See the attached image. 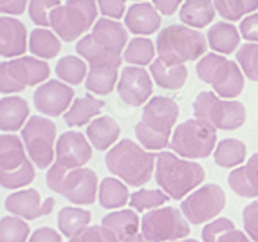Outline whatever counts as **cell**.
<instances>
[{
	"label": "cell",
	"mask_w": 258,
	"mask_h": 242,
	"mask_svg": "<svg viewBox=\"0 0 258 242\" xmlns=\"http://www.w3.org/2000/svg\"><path fill=\"white\" fill-rule=\"evenodd\" d=\"M177 117L179 107L172 98L154 96L143 107L141 121L136 125V138L139 145L148 152H157L170 147Z\"/></svg>",
	"instance_id": "1"
},
{
	"label": "cell",
	"mask_w": 258,
	"mask_h": 242,
	"mask_svg": "<svg viewBox=\"0 0 258 242\" xmlns=\"http://www.w3.org/2000/svg\"><path fill=\"white\" fill-rule=\"evenodd\" d=\"M157 156L132 139L117 141L105 156V166L112 175L128 186L147 185L154 175Z\"/></svg>",
	"instance_id": "2"
},
{
	"label": "cell",
	"mask_w": 258,
	"mask_h": 242,
	"mask_svg": "<svg viewBox=\"0 0 258 242\" xmlns=\"http://www.w3.org/2000/svg\"><path fill=\"white\" fill-rule=\"evenodd\" d=\"M206 172L203 164L195 161H186L173 152L157 154L155 164V181L164 194L173 201H181L188 194L203 185Z\"/></svg>",
	"instance_id": "3"
},
{
	"label": "cell",
	"mask_w": 258,
	"mask_h": 242,
	"mask_svg": "<svg viewBox=\"0 0 258 242\" xmlns=\"http://www.w3.org/2000/svg\"><path fill=\"white\" fill-rule=\"evenodd\" d=\"M206 47L208 43L203 33L184 24L164 27L155 40L157 54L168 65H184L189 60H197L199 56H204Z\"/></svg>",
	"instance_id": "4"
},
{
	"label": "cell",
	"mask_w": 258,
	"mask_h": 242,
	"mask_svg": "<svg viewBox=\"0 0 258 242\" xmlns=\"http://www.w3.org/2000/svg\"><path fill=\"white\" fill-rule=\"evenodd\" d=\"M197 76L201 82L213 87V92L224 100H235L244 91V73L237 62L222 54L208 52L197 62Z\"/></svg>",
	"instance_id": "5"
},
{
	"label": "cell",
	"mask_w": 258,
	"mask_h": 242,
	"mask_svg": "<svg viewBox=\"0 0 258 242\" xmlns=\"http://www.w3.org/2000/svg\"><path fill=\"white\" fill-rule=\"evenodd\" d=\"M45 183L56 194L63 195L73 204H92L99 194V181L94 170L74 168L65 170L52 164L47 170Z\"/></svg>",
	"instance_id": "6"
},
{
	"label": "cell",
	"mask_w": 258,
	"mask_h": 242,
	"mask_svg": "<svg viewBox=\"0 0 258 242\" xmlns=\"http://www.w3.org/2000/svg\"><path fill=\"white\" fill-rule=\"evenodd\" d=\"M35 181V164L26 145L15 134H0V186L18 190Z\"/></svg>",
	"instance_id": "7"
},
{
	"label": "cell",
	"mask_w": 258,
	"mask_h": 242,
	"mask_svg": "<svg viewBox=\"0 0 258 242\" xmlns=\"http://www.w3.org/2000/svg\"><path fill=\"white\" fill-rule=\"evenodd\" d=\"M195 117L213 130H237L245 123L247 110L237 100H224L215 92L204 91L194 101Z\"/></svg>",
	"instance_id": "8"
},
{
	"label": "cell",
	"mask_w": 258,
	"mask_h": 242,
	"mask_svg": "<svg viewBox=\"0 0 258 242\" xmlns=\"http://www.w3.org/2000/svg\"><path fill=\"white\" fill-rule=\"evenodd\" d=\"M98 17L96 0H67L51 11V26L58 38L74 42L94 27Z\"/></svg>",
	"instance_id": "9"
},
{
	"label": "cell",
	"mask_w": 258,
	"mask_h": 242,
	"mask_svg": "<svg viewBox=\"0 0 258 242\" xmlns=\"http://www.w3.org/2000/svg\"><path fill=\"white\" fill-rule=\"evenodd\" d=\"M170 148L182 159H203L217 148V130L197 117L182 121L172 134Z\"/></svg>",
	"instance_id": "10"
},
{
	"label": "cell",
	"mask_w": 258,
	"mask_h": 242,
	"mask_svg": "<svg viewBox=\"0 0 258 242\" xmlns=\"http://www.w3.org/2000/svg\"><path fill=\"white\" fill-rule=\"evenodd\" d=\"M51 69L47 62L35 56H20L0 62V92L17 94L26 87H40L47 82Z\"/></svg>",
	"instance_id": "11"
},
{
	"label": "cell",
	"mask_w": 258,
	"mask_h": 242,
	"mask_svg": "<svg viewBox=\"0 0 258 242\" xmlns=\"http://www.w3.org/2000/svg\"><path fill=\"white\" fill-rule=\"evenodd\" d=\"M27 156L38 168H51L56 152V125L49 117L31 116L22 129Z\"/></svg>",
	"instance_id": "12"
},
{
	"label": "cell",
	"mask_w": 258,
	"mask_h": 242,
	"mask_svg": "<svg viewBox=\"0 0 258 242\" xmlns=\"http://www.w3.org/2000/svg\"><path fill=\"white\" fill-rule=\"evenodd\" d=\"M141 235L150 242L182 240L189 235V224L177 208L161 206L141 219Z\"/></svg>",
	"instance_id": "13"
},
{
	"label": "cell",
	"mask_w": 258,
	"mask_h": 242,
	"mask_svg": "<svg viewBox=\"0 0 258 242\" xmlns=\"http://www.w3.org/2000/svg\"><path fill=\"white\" fill-rule=\"evenodd\" d=\"M226 206V194L219 185H204L186 197L181 204L182 215L191 224H204L215 219Z\"/></svg>",
	"instance_id": "14"
},
{
	"label": "cell",
	"mask_w": 258,
	"mask_h": 242,
	"mask_svg": "<svg viewBox=\"0 0 258 242\" xmlns=\"http://www.w3.org/2000/svg\"><path fill=\"white\" fill-rule=\"evenodd\" d=\"M116 89L121 101L128 107L147 105L152 100V92H154L152 74L147 73L143 67L128 65L125 69H121L119 82H117Z\"/></svg>",
	"instance_id": "15"
},
{
	"label": "cell",
	"mask_w": 258,
	"mask_h": 242,
	"mask_svg": "<svg viewBox=\"0 0 258 242\" xmlns=\"http://www.w3.org/2000/svg\"><path fill=\"white\" fill-rule=\"evenodd\" d=\"M35 107L40 114L58 117L71 108L74 101V89L61 80H47L35 91Z\"/></svg>",
	"instance_id": "16"
},
{
	"label": "cell",
	"mask_w": 258,
	"mask_h": 242,
	"mask_svg": "<svg viewBox=\"0 0 258 242\" xmlns=\"http://www.w3.org/2000/svg\"><path fill=\"white\" fill-rule=\"evenodd\" d=\"M92 157V145L80 132H63L56 141L54 164L65 170L83 168Z\"/></svg>",
	"instance_id": "17"
},
{
	"label": "cell",
	"mask_w": 258,
	"mask_h": 242,
	"mask_svg": "<svg viewBox=\"0 0 258 242\" xmlns=\"http://www.w3.org/2000/svg\"><path fill=\"white\" fill-rule=\"evenodd\" d=\"M4 206L11 215L20 217L24 221H35L40 217H45L54 210L56 201L52 197L42 199L38 190H18L15 194H9L4 201Z\"/></svg>",
	"instance_id": "18"
},
{
	"label": "cell",
	"mask_w": 258,
	"mask_h": 242,
	"mask_svg": "<svg viewBox=\"0 0 258 242\" xmlns=\"http://www.w3.org/2000/svg\"><path fill=\"white\" fill-rule=\"evenodd\" d=\"M29 49L27 27L18 18L0 17V56L20 58Z\"/></svg>",
	"instance_id": "19"
},
{
	"label": "cell",
	"mask_w": 258,
	"mask_h": 242,
	"mask_svg": "<svg viewBox=\"0 0 258 242\" xmlns=\"http://www.w3.org/2000/svg\"><path fill=\"white\" fill-rule=\"evenodd\" d=\"M125 26L130 33L138 36L154 35L161 27V13L150 2H138L126 9Z\"/></svg>",
	"instance_id": "20"
},
{
	"label": "cell",
	"mask_w": 258,
	"mask_h": 242,
	"mask_svg": "<svg viewBox=\"0 0 258 242\" xmlns=\"http://www.w3.org/2000/svg\"><path fill=\"white\" fill-rule=\"evenodd\" d=\"M228 185L233 192L245 199L258 197V154H253L245 164L233 168L228 175Z\"/></svg>",
	"instance_id": "21"
},
{
	"label": "cell",
	"mask_w": 258,
	"mask_h": 242,
	"mask_svg": "<svg viewBox=\"0 0 258 242\" xmlns=\"http://www.w3.org/2000/svg\"><path fill=\"white\" fill-rule=\"evenodd\" d=\"M91 35L96 42L114 51L116 54L125 51V45L128 43V29H125L123 24L112 18H99L92 27Z\"/></svg>",
	"instance_id": "22"
},
{
	"label": "cell",
	"mask_w": 258,
	"mask_h": 242,
	"mask_svg": "<svg viewBox=\"0 0 258 242\" xmlns=\"http://www.w3.org/2000/svg\"><path fill=\"white\" fill-rule=\"evenodd\" d=\"M76 52L83 60H87L89 67H117L119 69L123 64L121 54H116L110 49L103 47L101 43H98L92 35H85L82 40H78L76 43Z\"/></svg>",
	"instance_id": "23"
},
{
	"label": "cell",
	"mask_w": 258,
	"mask_h": 242,
	"mask_svg": "<svg viewBox=\"0 0 258 242\" xmlns=\"http://www.w3.org/2000/svg\"><path fill=\"white\" fill-rule=\"evenodd\" d=\"M29 103L20 96H6L0 100V130L17 132L29 121Z\"/></svg>",
	"instance_id": "24"
},
{
	"label": "cell",
	"mask_w": 258,
	"mask_h": 242,
	"mask_svg": "<svg viewBox=\"0 0 258 242\" xmlns=\"http://www.w3.org/2000/svg\"><path fill=\"white\" fill-rule=\"evenodd\" d=\"M121 127L114 117L101 116L92 121L87 129V139L96 150H110L116 141L119 139Z\"/></svg>",
	"instance_id": "25"
},
{
	"label": "cell",
	"mask_w": 258,
	"mask_h": 242,
	"mask_svg": "<svg viewBox=\"0 0 258 242\" xmlns=\"http://www.w3.org/2000/svg\"><path fill=\"white\" fill-rule=\"evenodd\" d=\"M105 108V101L98 100L96 96L85 94L73 101L71 108L63 114L65 123L69 127H83L91 125L101 110Z\"/></svg>",
	"instance_id": "26"
},
{
	"label": "cell",
	"mask_w": 258,
	"mask_h": 242,
	"mask_svg": "<svg viewBox=\"0 0 258 242\" xmlns=\"http://www.w3.org/2000/svg\"><path fill=\"white\" fill-rule=\"evenodd\" d=\"M215 13L217 9L213 0H186L179 11V18L191 29H203L213 22Z\"/></svg>",
	"instance_id": "27"
},
{
	"label": "cell",
	"mask_w": 258,
	"mask_h": 242,
	"mask_svg": "<svg viewBox=\"0 0 258 242\" xmlns=\"http://www.w3.org/2000/svg\"><path fill=\"white\" fill-rule=\"evenodd\" d=\"M139 224L141 222H139V215L136 210H116V212L105 215L101 221V226L110 229L119 242H125L126 238L138 235Z\"/></svg>",
	"instance_id": "28"
},
{
	"label": "cell",
	"mask_w": 258,
	"mask_h": 242,
	"mask_svg": "<svg viewBox=\"0 0 258 242\" xmlns=\"http://www.w3.org/2000/svg\"><path fill=\"white\" fill-rule=\"evenodd\" d=\"M208 43L219 54H231L240 43V31L231 22H217L208 31Z\"/></svg>",
	"instance_id": "29"
},
{
	"label": "cell",
	"mask_w": 258,
	"mask_h": 242,
	"mask_svg": "<svg viewBox=\"0 0 258 242\" xmlns=\"http://www.w3.org/2000/svg\"><path fill=\"white\" fill-rule=\"evenodd\" d=\"M150 74L154 82L163 89L179 91L182 89L188 80V69L186 65H168L161 58H155L150 65Z\"/></svg>",
	"instance_id": "30"
},
{
	"label": "cell",
	"mask_w": 258,
	"mask_h": 242,
	"mask_svg": "<svg viewBox=\"0 0 258 242\" xmlns=\"http://www.w3.org/2000/svg\"><path fill=\"white\" fill-rule=\"evenodd\" d=\"M99 206L105 210H119L130 203L128 185L117 177H105L99 183Z\"/></svg>",
	"instance_id": "31"
},
{
	"label": "cell",
	"mask_w": 258,
	"mask_h": 242,
	"mask_svg": "<svg viewBox=\"0 0 258 242\" xmlns=\"http://www.w3.org/2000/svg\"><path fill=\"white\" fill-rule=\"evenodd\" d=\"M247 147L240 139L228 138L217 143V148L213 152V159L220 168H238L245 161Z\"/></svg>",
	"instance_id": "32"
},
{
	"label": "cell",
	"mask_w": 258,
	"mask_h": 242,
	"mask_svg": "<svg viewBox=\"0 0 258 242\" xmlns=\"http://www.w3.org/2000/svg\"><path fill=\"white\" fill-rule=\"evenodd\" d=\"M91 212L85 208L78 206H65L58 213V228L60 233H63L65 237H74L76 233H80L82 229L89 228L91 224Z\"/></svg>",
	"instance_id": "33"
},
{
	"label": "cell",
	"mask_w": 258,
	"mask_h": 242,
	"mask_svg": "<svg viewBox=\"0 0 258 242\" xmlns=\"http://www.w3.org/2000/svg\"><path fill=\"white\" fill-rule=\"evenodd\" d=\"M61 49V42L58 35H54L52 31L45 29V27H36L29 36V51L35 56L42 58V60H49L54 58Z\"/></svg>",
	"instance_id": "34"
},
{
	"label": "cell",
	"mask_w": 258,
	"mask_h": 242,
	"mask_svg": "<svg viewBox=\"0 0 258 242\" xmlns=\"http://www.w3.org/2000/svg\"><path fill=\"white\" fill-rule=\"evenodd\" d=\"M155 52H157V49H155L152 40L145 38V36H138V38L128 42L123 60L134 67H147L155 60Z\"/></svg>",
	"instance_id": "35"
},
{
	"label": "cell",
	"mask_w": 258,
	"mask_h": 242,
	"mask_svg": "<svg viewBox=\"0 0 258 242\" xmlns=\"http://www.w3.org/2000/svg\"><path fill=\"white\" fill-rule=\"evenodd\" d=\"M56 74L67 85H80L83 80H87L89 67H87V62L83 58L69 54V56H63L61 60H58Z\"/></svg>",
	"instance_id": "36"
},
{
	"label": "cell",
	"mask_w": 258,
	"mask_h": 242,
	"mask_svg": "<svg viewBox=\"0 0 258 242\" xmlns=\"http://www.w3.org/2000/svg\"><path fill=\"white\" fill-rule=\"evenodd\" d=\"M217 13L226 22H237L258 9V0H213Z\"/></svg>",
	"instance_id": "37"
},
{
	"label": "cell",
	"mask_w": 258,
	"mask_h": 242,
	"mask_svg": "<svg viewBox=\"0 0 258 242\" xmlns=\"http://www.w3.org/2000/svg\"><path fill=\"white\" fill-rule=\"evenodd\" d=\"M31 229L24 219L9 215L0 219V242H27Z\"/></svg>",
	"instance_id": "38"
},
{
	"label": "cell",
	"mask_w": 258,
	"mask_h": 242,
	"mask_svg": "<svg viewBox=\"0 0 258 242\" xmlns=\"http://www.w3.org/2000/svg\"><path fill=\"white\" fill-rule=\"evenodd\" d=\"M170 199L163 190H138L130 195V206L136 212H148V210H155L161 208Z\"/></svg>",
	"instance_id": "39"
},
{
	"label": "cell",
	"mask_w": 258,
	"mask_h": 242,
	"mask_svg": "<svg viewBox=\"0 0 258 242\" xmlns=\"http://www.w3.org/2000/svg\"><path fill=\"white\" fill-rule=\"evenodd\" d=\"M237 64L245 78L258 82V43H244L237 51Z\"/></svg>",
	"instance_id": "40"
},
{
	"label": "cell",
	"mask_w": 258,
	"mask_h": 242,
	"mask_svg": "<svg viewBox=\"0 0 258 242\" xmlns=\"http://www.w3.org/2000/svg\"><path fill=\"white\" fill-rule=\"evenodd\" d=\"M58 6H61L60 0H29L31 20L40 27L51 26V11Z\"/></svg>",
	"instance_id": "41"
},
{
	"label": "cell",
	"mask_w": 258,
	"mask_h": 242,
	"mask_svg": "<svg viewBox=\"0 0 258 242\" xmlns=\"http://www.w3.org/2000/svg\"><path fill=\"white\" fill-rule=\"evenodd\" d=\"M69 242H119L117 237L105 226H89L69 238Z\"/></svg>",
	"instance_id": "42"
},
{
	"label": "cell",
	"mask_w": 258,
	"mask_h": 242,
	"mask_svg": "<svg viewBox=\"0 0 258 242\" xmlns=\"http://www.w3.org/2000/svg\"><path fill=\"white\" fill-rule=\"evenodd\" d=\"M233 229H235V224H233L231 219H228V217H220V219H215V221H211L210 224L204 226L203 240L204 242H217L222 235H226L228 231H233Z\"/></svg>",
	"instance_id": "43"
},
{
	"label": "cell",
	"mask_w": 258,
	"mask_h": 242,
	"mask_svg": "<svg viewBox=\"0 0 258 242\" xmlns=\"http://www.w3.org/2000/svg\"><path fill=\"white\" fill-rule=\"evenodd\" d=\"M242 222H244L245 235L253 242H258V201L254 199L242 212Z\"/></svg>",
	"instance_id": "44"
},
{
	"label": "cell",
	"mask_w": 258,
	"mask_h": 242,
	"mask_svg": "<svg viewBox=\"0 0 258 242\" xmlns=\"http://www.w3.org/2000/svg\"><path fill=\"white\" fill-rule=\"evenodd\" d=\"M98 9L105 18L119 20L125 17L126 2L125 0H98Z\"/></svg>",
	"instance_id": "45"
},
{
	"label": "cell",
	"mask_w": 258,
	"mask_h": 242,
	"mask_svg": "<svg viewBox=\"0 0 258 242\" xmlns=\"http://www.w3.org/2000/svg\"><path fill=\"white\" fill-rule=\"evenodd\" d=\"M240 36L249 43H258V13L247 15L240 22Z\"/></svg>",
	"instance_id": "46"
},
{
	"label": "cell",
	"mask_w": 258,
	"mask_h": 242,
	"mask_svg": "<svg viewBox=\"0 0 258 242\" xmlns=\"http://www.w3.org/2000/svg\"><path fill=\"white\" fill-rule=\"evenodd\" d=\"M27 242H63V240H61V235L56 229L43 226V228L36 229L35 233H31Z\"/></svg>",
	"instance_id": "47"
},
{
	"label": "cell",
	"mask_w": 258,
	"mask_h": 242,
	"mask_svg": "<svg viewBox=\"0 0 258 242\" xmlns=\"http://www.w3.org/2000/svg\"><path fill=\"white\" fill-rule=\"evenodd\" d=\"M29 0H0V13L4 15H22L26 11Z\"/></svg>",
	"instance_id": "48"
},
{
	"label": "cell",
	"mask_w": 258,
	"mask_h": 242,
	"mask_svg": "<svg viewBox=\"0 0 258 242\" xmlns=\"http://www.w3.org/2000/svg\"><path fill=\"white\" fill-rule=\"evenodd\" d=\"M181 2L182 0H154V6L161 15H164V17H172L177 9H179Z\"/></svg>",
	"instance_id": "49"
},
{
	"label": "cell",
	"mask_w": 258,
	"mask_h": 242,
	"mask_svg": "<svg viewBox=\"0 0 258 242\" xmlns=\"http://www.w3.org/2000/svg\"><path fill=\"white\" fill-rule=\"evenodd\" d=\"M217 242H253V240L245 235V231H240V229L235 228L233 231H228L226 235H222Z\"/></svg>",
	"instance_id": "50"
},
{
	"label": "cell",
	"mask_w": 258,
	"mask_h": 242,
	"mask_svg": "<svg viewBox=\"0 0 258 242\" xmlns=\"http://www.w3.org/2000/svg\"><path fill=\"white\" fill-rule=\"evenodd\" d=\"M125 242H150V240H147V238L143 237L141 233H138V235H134V237H130V238H126Z\"/></svg>",
	"instance_id": "51"
},
{
	"label": "cell",
	"mask_w": 258,
	"mask_h": 242,
	"mask_svg": "<svg viewBox=\"0 0 258 242\" xmlns=\"http://www.w3.org/2000/svg\"><path fill=\"white\" fill-rule=\"evenodd\" d=\"M175 242H199V240H194V238H182V240H175Z\"/></svg>",
	"instance_id": "52"
},
{
	"label": "cell",
	"mask_w": 258,
	"mask_h": 242,
	"mask_svg": "<svg viewBox=\"0 0 258 242\" xmlns=\"http://www.w3.org/2000/svg\"><path fill=\"white\" fill-rule=\"evenodd\" d=\"M136 2H145V0H136Z\"/></svg>",
	"instance_id": "53"
}]
</instances>
